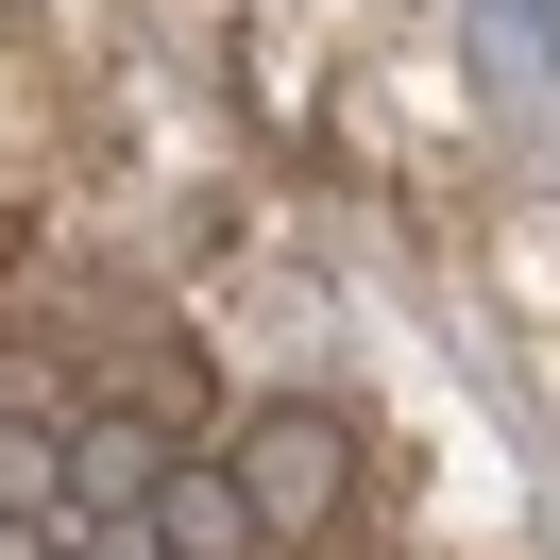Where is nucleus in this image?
<instances>
[{
  "instance_id": "1",
  "label": "nucleus",
  "mask_w": 560,
  "mask_h": 560,
  "mask_svg": "<svg viewBox=\"0 0 560 560\" xmlns=\"http://www.w3.org/2000/svg\"><path fill=\"white\" fill-rule=\"evenodd\" d=\"M153 492H171V424H85V442L51 458V544H85V526L153 510Z\"/></svg>"
},
{
  "instance_id": "2",
  "label": "nucleus",
  "mask_w": 560,
  "mask_h": 560,
  "mask_svg": "<svg viewBox=\"0 0 560 560\" xmlns=\"http://www.w3.org/2000/svg\"><path fill=\"white\" fill-rule=\"evenodd\" d=\"M323 492H340V442H323L306 408H272V424L238 442V510H255V526H306Z\"/></svg>"
},
{
  "instance_id": "3",
  "label": "nucleus",
  "mask_w": 560,
  "mask_h": 560,
  "mask_svg": "<svg viewBox=\"0 0 560 560\" xmlns=\"http://www.w3.org/2000/svg\"><path fill=\"white\" fill-rule=\"evenodd\" d=\"M153 544H171V560H238V544H255L238 476H187V458H171V492H153Z\"/></svg>"
}]
</instances>
